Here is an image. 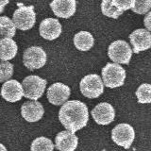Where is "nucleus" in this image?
Segmentation results:
<instances>
[{
    "label": "nucleus",
    "mask_w": 151,
    "mask_h": 151,
    "mask_svg": "<svg viewBox=\"0 0 151 151\" xmlns=\"http://www.w3.org/2000/svg\"><path fill=\"white\" fill-rule=\"evenodd\" d=\"M59 120L66 129L72 132L83 129L89 121L86 104L79 100L66 101L59 111Z\"/></svg>",
    "instance_id": "obj_1"
},
{
    "label": "nucleus",
    "mask_w": 151,
    "mask_h": 151,
    "mask_svg": "<svg viewBox=\"0 0 151 151\" xmlns=\"http://www.w3.org/2000/svg\"><path fill=\"white\" fill-rule=\"evenodd\" d=\"M102 79L104 85L108 88L114 89L121 87L125 83L126 71L116 63H109L102 69Z\"/></svg>",
    "instance_id": "obj_2"
},
{
    "label": "nucleus",
    "mask_w": 151,
    "mask_h": 151,
    "mask_svg": "<svg viewBox=\"0 0 151 151\" xmlns=\"http://www.w3.org/2000/svg\"><path fill=\"white\" fill-rule=\"evenodd\" d=\"M18 9L13 12L12 21L20 30H28L36 23V13L33 6H25L22 3L17 4Z\"/></svg>",
    "instance_id": "obj_3"
},
{
    "label": "nucleus",
    "mask_w": 151,
    "mask_h": 151,
    "mask_svg": "<svg viewBox=\"0 0 151 151\" xmlns=\"http://www.w3.org/2000/svg\"><path fill=\"white\" fill-rule=\"evenodd\" d=\"M47 81L40 78L39 76H27L23 79L22 86L24 90V96L30 100H38L44 94Z\"/></svg>",
    "instance_id": "obj_4"
},
{
    "label": "nucleus",
    "mask_w": 151,
    "mask_h": 151,
    "mask_svg": "<svg viewBox=\"0 0 151 151\" xmlns=\"http://www.w3.org/2000/svg\"><path fill=\"white\" fill-rule=\"evenodd\" d=\"M80 92L87 98H97L104 93V82L100 76L90 74L80 80Z\"/></svg>",
    "instance_id": "obj_5"
},
{
    "label": "nucleus",
    "mask_w": 151,
    "mask_h": 151,
    "mask_svg": "<svg viewBox=\"0 0 151 151\" xmlns=\"http://www.w3.org/2000/svg\"><path fill=\"white\" fill-rule=\"evenodd\" d=\"M129 45L126 41L117 40L112 42L108 48V56L112 61L120 64H129L132 57Z\"/></svg>",
    "instance_id": "obj_6"
},
{
    "label": "nucleus",
    "mask_w": 151,
    "mask_h": 151,
    "mask_svg": "<svg viewBox=\"0 0 151 151\" xmlns=\"http://www.w3.org/2000/svg\"><path fill=\"white\" fill-rule=\"evenodd\" d=\"M46 60V53L41 46H30L24 52L23 63L28 70L33 71L44 67Z\"/></svg>",
    "instance_id": "obj_7"
},
{
    "label": "nucleus",
    "mask_w": 151,
    "mask_h": 151,
    "mask_svg": "<svg viewBox=\"0 0 151 151\" xmlns=\"http://www.w3.org/2000/svg\"><path fill=\"white\" fill-rule=\"evenodd\" d=\"M111 139L117 145L129 149L135 139L134 129L127 123L118 124L111 130Z\"/></svg>",
    "instance_id": "obj_8"
},
{
    "label": "nucleus",
    "mask_w": 151,
    "mask_h": 151,
    "mask_svg": "<svg viewBox=\"0 0 151 151\" xmlns=\"http://www.w3.org/2000/svg\"><path fill=\"white\" fill-rule=\"evenodd\" d=\"M71 94L70 87L60 82L53 83L47 89V99L55 106H61L68 100Z\"/></svg>",
    "instance_id": "obj_9"
},
{
    "label": "nucleus",
    "mask_w": 151,
    "mask_h": 151,
    "mask_svg": "<svg viewBox=\"0 0 151 151\" xmlns=\"http://www.w3.org/2000/svg\"><path fill=\"white\" fill-rule=\"evenodd\" d=\"M91 114L96 124L106 126L114 120L115 110L110 103L101 102L93 109Z\"/></svg>",
    "instance_id": "obj_10"
},
{
    "label": "nucleus",
    "mask_w": 151,
    "mask_h": 151,
    "mask_svg": "<svg viewBox=\"0 0 151 151\" xmlns=\"http://www.w3.org/2000/svg\"><path fill=\"white\" fill-rule=\"evenodd\" d=\"M129 41L134 53L145 51L151 47V33L145 28H139L129 35Z\"/></svg>",
    "instance_id": "obj_11"
},
{
    "label": "nucleus",
    "mask_w": 151,
    "mask_h": 151,
    "mask_svg": "<svg viewBox=\"0 0 151 151\" xmlns=\"http://www.w3.org/2000/svg\"><path fill=\"white\" fill-rule=\"evenodd\" d=\"M40 35L45 40L53 41L59 38L61 34L63 28L58 19L55 18H45L44 19L39 27Z\"/></svg>",
    "instance_id": "obj_12"
},
{
    "label": "nucleus",
    "mask_w": 151,
    "mask_h": 151,
    "mask_svg": "<svg viewBox=\"0 0 151 151\" xmlns=\"http://www.w3.org/2000/svg\"><path fill=\"white\" fill-rule=\"evenodd\" d=\"M45 109L42 103L37 100H29L25 102L21 107V115L26 121L29 123L38 122L44 116Z\"/></svg>",
    "instance_id": "obj_13"
},
{
    "label": "nucleus",
    "mask_w": 151,
    "mask_h": 151,
    "mask_svg": "<svg viewBox=\"0 0 151 151\" xmlns=\"http://www.w3.org/2000/svg\"><path fill=\"white\" fill-rule=\"evenodd\" d=\"M78 145V137L75 132L63 130L59 132L55 138V147L59 151H75Z\"/></svg>",
    "instance_id": "obj_14"
},
{
    "label": "nucleus",
    "mask_w": 151,
    "mask_h": 151,
    "mask_svg": "<svg viewBox=\"0 0 151 151\" xmlns=\"http://www.w3.org/2000/svg\"><path fill=\"white\" fill-rule=\"evenodd\" d=\"M1 96L8 102H17L24 96L22 83L15 79H9L1 88Z\"/></svg>",
    "instance_id": "obj_15"
},
{
    "label": "nucleus",
    "mask_w": 151,
    "mask_h": 151,
    "mask_svg": "<svg viewBox=\"0 0 151 151\" xmlns=\"http://www.w3.org/2000/svg\"><path fill=\"white\" fill-rule=\"evenodd\" d=\"M50 8L57 17L68 19L72 17L77 9L76 0H53Z\"/></svg>",
    "instance_id": "obj_16"
},
{
    "label": "nucleus",
    "mask_w": 151,
    "mask_h": 151,
    "mask_svg": "<svg viewBox=\"0 0 151 151\" xmlns=\"http://www.w3.org/2000/svg\"><path fill=\"white\" fill-rule=\"evenodd\" d=\"M18 46L12 38H4L0 40V60H11L15 58Z\"/></svg>",
    "instance_id": "obj_17"
},
{
    "label": "nucleus",
    "mask_w": 151,
    "mask_h": 151,
    "mask_svg": "<svg viewBox=\"0 0 151 151\" xmlns=\"http://www.w3.org/2000/svg\"><path fill=\"white\" fill-rule=\"evenodd\" d=\"M94 44L93 35L88 31H79L74 37V45L76 48L80 51H88Z\"/></svg>",
    "instance_id": "obj_18"
},
{
    "label": "nucleus",
    "mask_w": 151,
    "mask_h": 151,
    "mask_svg": "<svg viewBox=\"0 0 151 151\" xmlns=\"http://www.w3.org/2000/svg\"><path fill=\"white\" fill-rule=\"evenodd\" d=\"M16 28L12 19L7 16H0V40L14 37L16 34Z\"/></svg>",
    "instance_id": "obj_19"
},
{
    "label": "nucleus",
    "mask_w": 151,
    "mask_h": 151,
    "mask_svg": "<svg viewBox=\"0 0 151 151\" xmlns=\"http://www.w3.org/2000/svg\"><path fill=\"white\" fill-rule=\"evenodd\" d=\"M55 145L49 138L41 136L33 140L30 151H53Z\"/></svg>",
    "instance_id": "obj_20"
},
{
    "label": "nucleus",
    "mask_w": 151,
    "mask_h": 151,
    "mask_svg": "<svg viewBox=\"0 0 151 151\" xmlns=\"http://www.w3.org/2000/svg\"><path fill=\"white\" fill-rule=\"evenodd\" d=\"M101 12L105 16L112 18V19H117L120 15H122L123 12H124L113 4L112 0H102Z\"/></svg>",
    "instance_id": "obj_21"
},
{
    "label": "nucleus",
    "mask_w": 151,
    "mask_h": 151,
    "mask_svg": "<svg viewBox=\"0 0 151 151\" xmlns=\"http://www.w3.org/2000/svg\"><path fill=\"white\" fill-rule=\"evenodd\" d=\"M138 102L141 104L151 103V84L143 83L138 87L135 93Z\"/></svg>",
    "instance_id": "obj_22"
},
{
    "label": "nucleus",
    "mask_w": 151,
    "mask_h": 151,
    "mask_svg": "<svg viewBox=\"0 0 151 151\" xmlns=\"http://www.w3.org/2000/svg\"><path fill=\"white\" fill-rule=\"evenodd\" d=\"M14 66L9 60H0V83L6 82L13 76Z\"/></svg>",
    "instance_id": "obj_23"
},
{
    "label": "nucleus",
    "mask_w": 151,
    "mask_h": 151,
    "mask_svg": "<svg viewBox=\"0 0 151 151\" xmlns=\"http://www.w3.org/2000/svg\"><path fill=\"white\" fill-rule=\"evenodd\" d=\"M132 12L138 14H145L151 9V0H135Z\"/></svg>",
    "instance_id": "obj_24"
},
{
    "label": "nucleus",
    "mask_w": 151,
    "mask_h": 151,
    "mask_svg": "<svg viewBox=\"0 0 151 151\" xmlns=\"http://www.w3.org/2000/svg\"><path fill=\"white\" fill-rule=\"evenodd\" d=\"M112 2L122 12H125L133 7L135 0H112Z\"/></svg>",
    "instance_id": "obj_25"
},
{
    "label": "nucleus",
    "mask_w": 151,
    "mask_h": 151,
    "mask_svg": "<svg viewBox=\"0 0 151 151\" xmlns=\"http://www.w3.org/2000/svg\"><path fill=\"white\" fill-rule=\"evenodd\" d=\"M144 24L146 29L151 31V12H148L144 19Z\"/></svg>",
    "instance_id": "obj_26"
},
{
    "label": "nucleus",
    "mask_w": 151,
    "mask_h": 151,
    "mask_svg": "<svg viewBox=\"0 0 151 151\" xmlns=\"http://www.w3.org/2000/svg\"><path fill=\"white\" fill-rule=\"evenodd\" d=\"M9 3V0H0V13L3 12L4 8Z\"/></svg>",
    "instance_id": "obj_27"
},
{
    "label": "nucleus",
    "mask_w": 151,
    "mask_h": 151,
    "mask_svg": "<svg viewBox=\"0 0 151 151\" xmlns=\"http://www.w3.org/2000/svg\"><path fill=\"white\" fill-rule=\"evenodd\" d=\"M0 151H8L7 148H6V146H5L3 144L0 143Z\"/></svg>",
    "instance_id": "obj_28"
}]
</instances>
